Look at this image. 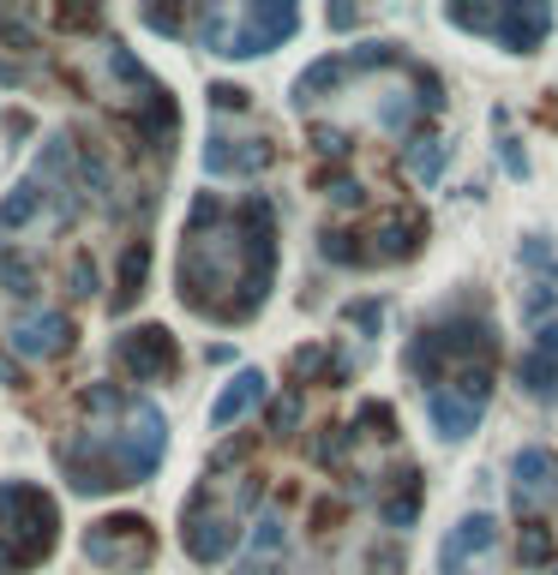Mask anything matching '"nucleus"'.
Returning <instances> with one entry per match:
<instances>
[{
  "mask_svg": "<svg viewBox=\"0 0 558 575\" xmlns=\"http://www.w3.org/2000/svg\"><path fill=\"white\" fill-rule=\"evenodd\" d=\"M276 276V216L264 198L246 204H216L199 198L193 223H186V246L174 264L181 300L204 318L246 324L264 306Z\"/></svg>",
  "mask_w": 558,
  "mask_h": 575,
  "instance_id": "f257e3e1",
  "label": "nucleus"
},
{
  "mask_svg": "<svg viewBox=\"0 0 558 575\" xmlns=\"http://www.w3.org/2000/svg\"><path fill=\"white\" fill-rule=\"evenodd\" d=\"M163 450H169L163 408H156V402H132L126 425H91V432L67 438L54 455H61L72 492L97 497V492H121V485L151 480V468L163 462Z\"/></svg>",
  "mask_w": 558,
  "mask_h": 575,
  "instance_id": "f03ea898",
  "label": "nucleus"
},
{
  "mask_svg": "<svg viewBox=\"0 0 558 575\" xmlns=\"http://www.w3.org/2000/svg\"><path fill=\"white\" fill-rule=\"evenodd\" d=\"M54 527H61V515H54V497L42 485H31V480L0 485V575L42 564L54 545Z\"/></svg>",
  "mask_w": 558,
  "mask_h": 575,
  "instance_id": "7ed1b4c3",
  "label": "nucleus"
},
{
  "mask_svg": "<svg viewBox=\"0 0 558 575\" xmlns=\"http://www.w3.org/2000/svg\"><path fill=\"white\" fill-rule=\"evenodd\" d=\"M301 24L295 7H283V0H264V7H246L241 19H229V12H211L204 19V49L211 54H229V61H253V54H271L276 42H288Z\"/></svg>",
  "mask_w": 558,
  "mask_h": 575,
  "instance_id": "20e7f679",
  "label": "nucleus"
},
{
  "mask_svg": "<svg viewBox=\"0 0 558 575\" xmlns=\"http://www.w3.org/2000/svg\"><path fill=\"white\" fill-rule=\"evenodd\" d=\"M487 372H457L450 383H438V390H427V414L438 425V438L445 444H457V438H468L480 425V408H487Z\"/></svg>",
  "mask_w": 558,
  "mask_h": 575,
  "instance_id": "39448f33",
  "label": "nucleus"
},
{
  "mask_svg": "<svg viewBox=\"0 0 558 575\" xmlns=\"http://www.w3.org/2000/svg\"><path fill=\"white\" fill-rule=\"evenodd\" d=\"M156 552V534L139 522V515H114V522H97L84 534V557L102 569H144Z\"/></svg>",
  "mask_w": 558,
  "mask_h": 575,
  "instance_id": "423d86ee",
  "label": "nucleus"
},
{
  "mask_svg": "<svg viewBox=\"0 0 558 575\" xmlns=\"http://www.w3.org/2000/svg\"><path fill=\"white\" fill-rule=\"evenodd\" d=\"M114 366H121L126 378L151 383V378H169L174 366H181V353H174V336L169 330L144 324V330H126L121 342H114Z\"/></svg>",
  "mask_w": 558,
  "mask_h": 575,
  "instance_id": "0eeeda50",
  "label": "nucleus"
},
{
  "mask_svg": "<svg viewBox=\"0 0 558 575\" xmlns=\"http://www.w3.org/2000/svg\"><path fill=\"white\" fill-rule=\"evenodd\" d=\"M558 497V450L528 444L510 455V504L517 510H540Z\"/></svg>",
  "mask_w": 558,
  "mask_h": 575,
  "instance_id": "6e6552de",
  "label": "nucleus"
},
{
  "mask_svg": "<svg viewBox=\"0 0 558 575\" xmlns=\"http://www.w3.org/2000/svg\"><path fill=\"white\" fill-rule=\"evenodd\" d=\"M517 383L535 396V402H558V318L540 324L535 348L517 360Z\"/></svg>",
  "mask_w": 558,
  "mask_h": 575,
  "instance_id": "1a4fd4ad",
  "label": "nucleus"
},
{
  "mask_svg": "<svg viewBox=\"0 0 558 575\" xmlns=\"http://www.w3.org/2000/svg\"><path fill=\"white\" fill-rule=\"evenodd\" d=\"M271 151H264V138H234V132H211V144H204V174H216V181H241V174H258Z\"/></svg>",
  "mask_w": 558,
  "mask_h": 575,
  "instance_id": "9d476101",
  "label": "nucleus"
},
{
  "mask_svg": "<svg viewBox=\"0 0 558 575\" xmlns=\"http://www.w3.org/2000/svg\"><path fill=\"white\" fill-rule=\"evenodd\" d=\"M229 545H234V510H211V515L199 504L186 510V552H193V564H216V557H229Z\"/></svg>",
  "mask_w": 558,
  "mask_h": 575,
  "instance_id": "9b49d317",
  "label": "nucleus"
},
{
  "mask_svg": "<svg viewBox=\"0 0 558 575\" xmlns=\"http://www.w3.org/2000/svg\"><path fill=\"white\" fill-rule=\"evenodd\" d=\"M547 31H552L547 7H505V12H493V37L505 42L510 54H535L540 42H547Z\"/></svg>",
  "mask_w": 558,
  "mask_h": 575,
  "instance_id": "f8f14e48",
  "label": "nucleus"
},
{
  "mask_svg": "<svg viewBox=\"0 0 558 575\" xmlns=\"http://www.w3.org/2000/svg\"><path fill=\"white\" fill-rule=\"evenodd\" d=\"M12 348H19L24 360H49V353L72 348V324H67V312H37V318L12 324Z\"/></svg>",
  "mask_w": 558,
  "mask_h": 575,
  "instance_id": "ddd939ff",
  "label": "nucleus"
},
{
  "mask_svg": "<svg viewBox=\"0 0 558 575\" xmlns=\"http://www.w3.org/2000/svg\"><path fill=\"white\" fill-rule=\"evenodd\" d=\"M258 402H264V372H234L229 390L211 402V425L223 432V425H234V420L246 414V408H258Z\"/></svg>",
  "mask_w": 558,
  "mask_h": 575,
  "instance_id": "4468645a",
  "label": "nucleus"
},
{
  "mask_svg": "<svg viewBox=\"0 0 558 575\" xmlns=\"http://www.w3.org/2000/svg\"><path fill=\"white\" fill-rule=\"evenodd\" d=\"M343 79H348V61H343V54H336V61L306 66L301 79H295V102H301V109H313V102H325V91H336Z\"/></svg>",
  "mask_w": 558,
  "mask_h": 575,
  "instance_id": "2eb2a0df",
  "label": "nucleus"
},
{
  "mask_svg": "<svg viewBox=\"0 0 558 575\" xmlns=\"http://www.w3.org/2000/svg\"><path fill=\"white\" fill-rule=\"evenodd\" d=\"M144 264H151V246H144V240L126 246V258H121V288H114V306H121V312L144 294Z\"/></svg>",
  "mask_w": 558,
  "mask_h": 575,
  "instance_id": "dca6fc26",
  "label": "nucleus"
},
{
  "mask_svg": "<svg viewBox=\"0 0 558 575\" xmlns=\"http://www.w3.org/2000/svg\"><path fill=\"white\" fill-rule=\"evenodd\" d=\"M396 480H403V485L378 504V515H385L390 527H408V522H415V510H420V480L415 474H396Z\"/></svg>",
  "mask_w": 558,
  "mask_h": 575,
  "instance_id": "f3484780",
  "label": "nucleus"
},
{
  "mask_svg": "<svg viewBox=\"0 0 558 575\" xmlns=\"http://www.w3.org/2000/svg\"><path fill=\"white\" fill-rule=\"evenodd\" d=\"M42 211V186L37 181H24L19 192H12V198L7 204H0V234H12V228H24V223H31V216Z\"/></svg>",
  "mask_w": 558,
  "mask_h": 575,
  "instance_id": "a211bd4d",
  "label": "nucleus"
},
{
  "mask_svg": "<svg viewBox=\"0 0 558 575\" xmlns=\"http://www.w3.org/2000/svg\"><path fill=\"white\" fill-rule=\"evenodd\" d=\"M408 168L420 174V181H438V168H445V144H433V138H420L415 151H408Z\"/></svg>",
  "mask_w": 558,
  "mask_h": 575,
  "instance_id": "6ab92c4d",
  "label": "nucleus"
},
{
  "mask_svg": "<svg viewBox=\"0 0 558 575\" xmlns=\"http://www.w3.org/2000/svg\"><path fill=\"white\" fill-rule=\"evenodd\" d=\"M450 24H463V31H493V7H450Z\"/></svg>",
  "mask_w": 558,
  "mask_h": 575,
  "instance_id": "aec40b11",
  "label": "nucleus"
},
{
  "mask_svg": "<svg viewBox=\"0 0 558 575\" xmlns=\"http://www.w3.org/2000/svg\"><path fill=\"white\" fill-rule=\"evenodd\" d=\"M276 545H283V522H276V515H264V522L253 527V552H264V557H271Z\"/></svg>",
  "mask_w": 558,
  "mask_h": 575,
  "instance_id": "412c9836",
  "label": "nucleus"
},
{
  "mask_svg": "<svg viewBox=\"0 0 558 575\" xmlns=\"http://www.w3.org/2000/svg\"><path fill=\"white\" fill-rule=\"evenodd\" d=\"M523 557H528V564H547V557H552L547 527H528V534H523Z\"/></svg>",
  "mask_w": 558,
  "mask_h": 575,
  "instance_id": "4be33fe9",
  "label": "nucleus"
},
{
  "mask_svg": "<svg viewBox=\"0 0 558 575\" xmlns=\"http://www.w3.org/2000/svg\"><path fill=\"white\" fill-rule=\"evenodd\" d=\"M0 283H7L12 294H24V300L37 294V288H31V270H24V264H0Z\"/></svg>",
  "mask_w": 558,
  "mask_h": 575,
  "instance_id": "5701e85b",
  "label": "nucleus"
},
{
  "mask_svg": "<svg viewBox=\"0 0 558 575\" xmlns=\"http://www.w3.org/2000/svg\"><path fill=\"white\" fill-rule=\"evenodd\" d=\"M378 318H385V306H378V300L348 306V324H361V330H378Z\"/></svg>",
  "mask_w": 558,
  "mask_h": 575,
  "instance_id": "b1692460",
  "label": "nucleus"
},
{
  "mask_svg": "<svg viewBox=\"0 0 558 575\" xmlns=\"http://www.w3.org/2000/svg\"><path fill=\"white\" fill-rule=\"evenodd\" d=\"M12 79H19V72H12L7 61H0V84H12Z\"/></svg>",
  "mask_w": 558,
  "mask_h": 575,
  "instance_id": "393cba45",
  "label": "nucleus"
},
{
  "mask_svg": "<svg viewBox=\"0 0 558 575\" xmlns=\"http://www.w3.org/2000/svg\"><path fill=\"white\" fill-rule=\"evenodd\" d=\"M246 575H276V569H271V564H253V569H246Z\"/></svg>",
  "mask_w": 558,
  "mask_h": 575,
  "instance_id": "a878e982",
  "label": "nucleus"
}]
</instances>
